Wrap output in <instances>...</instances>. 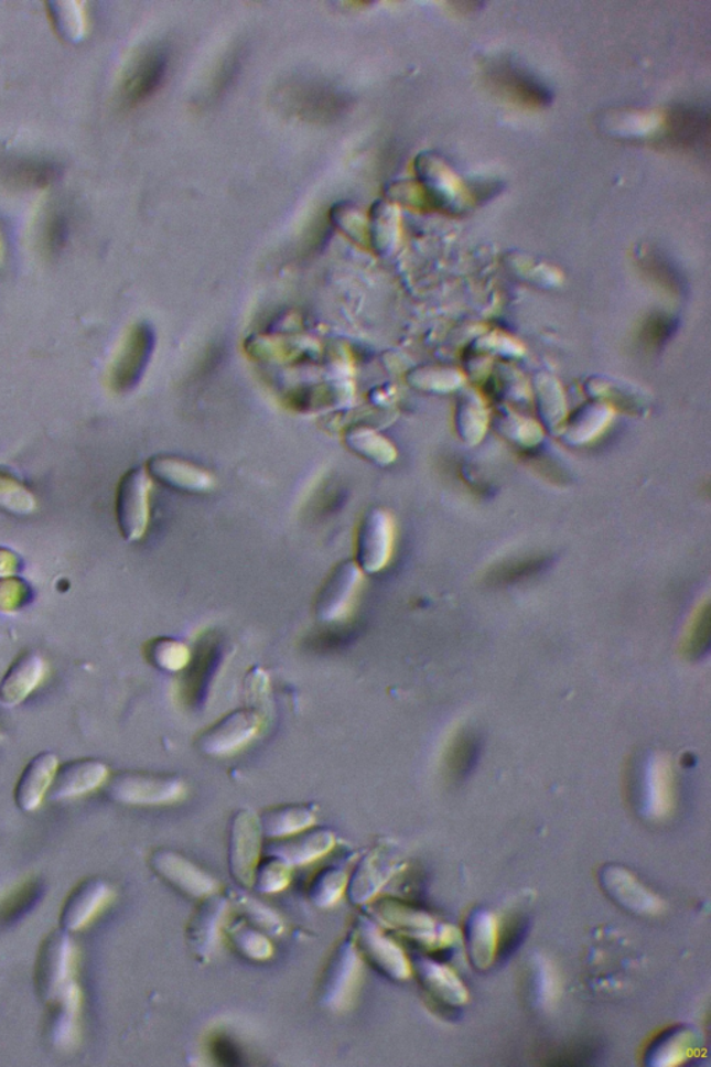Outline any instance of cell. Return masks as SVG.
<instances>
[{
    "label": "cell",
    "instance_id": "cell-31",
    "mask_svg": "<svg viewBox=\"0 0 711 1067\" xmlns=\"http://www.w3.org/2000/svg\"><path fill=\"white\" fill-rule=\"evenodd\" d=\"M269 858V861L260 862L255 872L252 885L261 894L280 893L291 882L292 867L280 861V859Z\"/></svg>",
    "mask_w": 711,
    "mask_h": 1067
},
{
    "label": "cell",
    "instance_id": "cell-35",
    "mask_svg": "<svg viewBox=\"0 0 711 1067\" xmlns=\"http://www.w3.org/2000/svg\"><path fill=\"white\" fill-rule=\"evenodd\" d=\"M709 642V611L700 612L694 622L691 633H689L688 648L691 653L702 654V649L708 647Z\"/></svg>",
    "mask_w": 711,
    "mask_h": 1067
},
{
    "label": "cell",
    "instance_id": "cell-21",
    "mask_svg": "<svg viewBox=\"0 0 711 1067\" xmlns=\"http://www.w3.org/2000/svg\"><path fill=\"white\" fill-rule=\"evenodd\" d=\"M374 915L383 925L394 928L406 936L414 937L417 940L429 937L432 928V920L422 912L399 903L395 899H383L374 905Z\"/></svg>",
    "mask_w": 711,
    "mask_h": 1067
},
{
    "label": "cell",
    "instance_id": "cell-12",
    "mask_svg": "<svg viewBox=\"0 0 711 1067\" xmlns=\"http://www.w3.org/2000/svg\"><path fill=\"white\" fill-rule=\"evenodd\" d=\"M111 896H114V890L104 879L84 880L68 895L63 906L61 916L63 930L67 933L83 930L106 908Z\"/></svg>",
    "mask_w": 711,
    "mask_h": 1067
},
{
    "label": "cell",
    "instance_id": "cell-27",
    "mask_svg": "<svg viewBox=\"0 0 711 1067\" xmlns=\"http://www.w3.org/2000/svg\"><path fill=\"white\" fill-rule=\"evenodd\" d=\"M147 656L154 667L170 673L185 669L191 661L190 648L173 638L153 639L147 645Z\"/></svg>",
    "mask_w": 711,
    "mask_h": 1067
},
{
    "label": "cell",
    "instance_id": "cell-30",
    "mask_svg": "<svg viewBox=\"0 0 711 1067\" xmlns=\"http://www.w3.org/2000/svg\"><path fill=\"white\" fill-rule=\"evenodd\" d=\"M164 61L160 55H151L139 63L130 78L127 79L126 95L130 103L146 98L163 76Z\"/></svg>",
    "mask_w": 711,
    "mask_h": 1067
},
{
    "label": "cell",
    "instance_id": "cell-13",
    "mask_svg": "<svg viewBox=\"0 0 711 1067\" xmlns=\"http://www.w3.org/2000/svg\"><path fill=\"white\" fill-rule=\"evenodd\" d=\"M336 839L327 829L304 830L266 847L267 856L280 859L290 867H301L317 861L334 850Z\"/></svg>",
    "mask_w": 711,
    "mask_h": 1067
},
{
    "label": "cell",
    "instance_id": "cell-2",
    "mask_svg": "<svg viewBox=\"0 0 711 1067\" xmlns=\"http://www.w3.org/2000/svg\"><path fill=\"white\" fill-rule=\"evenodd\" d=\"M109 798L136 807H163L183 800L186 786L174 776L151 775L142 772H120L106 787Z\"/></svg>",
    "mask_w": 711,
    "mask_h": 1067
},
{
    "label": "cell",
    "instance_id": "cell-37",
    "mask_svg": "<svg viewBox=\"0 0 711 1067\" xmlns=\"http://www.w3.org/2000/svg\"><path fill=\"white\" fill-rule=\"evenodd\" d=\"M213 1048H215L216 1059L222 1060L226 1065H238L240 1060L238 1058V1050L233 1047V1044L224 1039H216L213 1043Z\"/></svg>",
    "mask_w": 711,
    "mask_h": 1067
},
{
    "label": "cell",
    "instance_id": "cell-36",
    "mask_svg": "<svg viewBox=\"0 0 711 1067\" xmlns=\"http://www.w3.org/2000/svg\"><path fill=\"white\" fill-rule=\"evenodd\" d=\"M700 120L702 119H699L698 115L683 111L676 125V136H678V140L689 143L692 142L694 138H698V132L700 131Z\"/></svg>",
    "mask_w": 711,
    "mask_h": 1067
},
{
    "label": "cell",
    "instance_id": "cell-3",
    "mask_svg": "<svg viewBox=\"0 0 711 1067\" xmlns=\"http://www.w3.org/2000/svg\"><path fill=\"white\" fill-rule=\"evenodd\" d=\"M263 718L256 709H238L218 719L196 739L197 750L207 756L238 754L258 737Z\"/></svg>",
    "mask_w": 711,
    "mask_h": 1067
},
{
    "label": "cell",
    "instance_id": "cell-7",
    "mask_svg": "<svg viewBox=\"0 0 711 1067\" xmlns=\"http://www.w3.org/2000/svg\"><path fill=\"white\" fill-rule=\"evenodd\" d=\"M149 493L151 479L143 468L136 467L121 478L117 489L116 514L121 536L128 542L141 540L149 525Z\"/></svg>",
    "mask_w": 711,
    "mask_h": 1067
},
{
    "label": "cell",
    "instance_id": "cell-11",
    "mask_svg": "<svg viewBox=\"0 0 711 1067\" xmlns=\"http://www.w3.org/2000/svg\"><path fill=\"white\" fill-rule=\"evenodd\" d=\"M228 908L229 899L217 894L202 899L197 906L186 928V940L196 958L207 960L216 952Z\"/></svg>",
    "mask_w": 711,
    "mask_h": 1067
},
{
    "label": "cell",
    "instance_id": "cell-6",
    "mask_svg": "<svg viewBox=\"0 0 711 1067\" xmlns=\"http://www.w3.org/2000/svg\"><path fill=\"white\" fill-rule=\"evenodd\" d=\"M261 852L263 831L259 816L250 810H238L229 827L228 863L233 876L240 884L252 885Z\"/></svg>",
    "mask_w": 711,
    "mask_h": 1067
},
{
    "label": "cell",
    "instance_id": "cell-26",
    "mask_svg": "<svg viewBox=\"0 0 711 1067\" xmlns=\"http://www.w3.org/2000/svg\"><path fill=\"white\" fill-rule=\"evenodd\" d=\"M229 903H233L243 912L246 922L265 931L267 936H281L286 930L282 917L252 895L243 893V891H234Z\"/></svg>",
    "mask_w": 711,
    "mask_h": 1067
},
{
    "label": "cell",
    "instance_id": "cell-33",
    "mask_svg": "<svg viewBox=\"0 0 711 1067\" xmlns=\"http://www.w3.org/2000/svg\"><path fill=\"white\" fill-rule=\"evenodd\" d=\"M477 743L473 737L463 735L454 744L451 754V769L456 776H464L477 759Z\"/></svg>",
    "mask_w": 711,
    "mask_h": 1067
},
{
    "label": "cell",
    "instance_id": "cell-17",
    "mask_svg": "<svg viewBox=\"0 0 711 1067\" xmlns=\"http://www.w3.org/2000/svg\"><path fill=\"white\" fill-rule=\"evenodd\" d=\"M44 673L45 664L39 654L19 656L0 682V703L9 708L19 705L40 685Z\"/></svg>",
    "mask_w": 711,
    "mask_h": 1067
},
{
    "label": "cell",
    "instance_id": "cell-14",
    "mask_svg": "<svg viewBox=\"0 0 711 1067\" xmlns=\"http://www.w3.org/2000/svg\"><path fill=\"white\" fill-rule=\"evenodd\" d=\"M109 769L104 762L82 759L67 763L57 769L50 789L53 800L72 799L98 788L108 780Z\"/></svg>",
    "mask_w": 711,
    "mask_h": 1067
},
{
    "label": "cell",
    "instance_id": "cell-10",
    "mask_svg": "<svg viewBox=\"0 0 711 1067\" xmlns=\"http://www.w3.org/2000/svg\"><path fill=\"white\" fill-rule=\"evenodd\" d=\"M355 933V942L362 957L374 968L394 980L409 979L411 968L408 958L397 942L385 936L376 923L360 916L356 920Z\"/></svg>",
    "mask_w": 711,
    "mask_h": 1067
},
{
    "label": "cell",
    "instance_id": "cell-20",
    "mask_svg": "<svg viewBox=\"0 0 711 1067\" xmlns=\"http://www.w3.org/2000/svg\"><path fill=\"white\" fill-rule=\"evenodd\" d=\"M47 1005L51 1006L47 1037L56 1047L67 1048L77 1036L79 1007H82V992L78 985H73L66 994Z\"/></svg>",
    "mask_w": 711,
    "mask_h": 1067
},
{
    "label": "cell",
    "instance_id": "cell-16",
    "mask_svg": "<svg viewBox=\"0 0 711 1067\" xmlns=\"http://www.w3.org/2000/svg\"><path fill=\"white\" fill-rule=\"evenodd\" d=\"M148 466L154 478L181 493L203 494L215 488V478L211 474L181 459L157 456Z\"/></svg>",
    "mask_w": 711,
    "mask_h": 1067
},
{
    "label": "cell",
    "instance_id": "cell-28",
    "mask_svg": "<svg viewBox=\"0 0 711 1067\" xmlns=\"http://www.w3.org/2000/svg\"><path fill=\"white\" fill-rule=\"evenodd\" d=\"M42 891H44L42 883L31 880L4 898L3 903H0V927L14 925V922L29 914L39 903Z\"/></svg>",
    "mask_w": 711,
    "mask_h": 1067
},
{
    "label": "cell",
    "instance_id": "cell-25",
    "mask_svg": "<svg viewBox=\"0 0 711 1067\" xmlns=\"http://www.w3.org/2000/svg\"><path fill=\"white\" fill-rule=\"evenodd\" d=\"M227 931L233 946L245 958L263 962L274 955V948L267 934L246 920L233 922L227 926Z\"/></svg>",
    "mask_w": 711,
    "mask_h": 1067
},
{
    "label": "cell",
    "instance_id": "cell-23",
    "mask_svg": "<svg viewBox=\"0 0 711 1067\" xmlns=\"http://www.w3.org/2000/svg\"><path fill=\"white\" fill-rule=\"evenodd\" d=\"M417 973L421 983L424 984L425 989L431 992L435 998H440L441 1001L448 1002V1004H459L463 1002L466 998V992L462 984L459 983L456 976L449 972L448 969L443 968L435 960L417 959L416 960Z\"/></svg>",
    "mask_w": 711,
    "mask_h": 1067
},
{
    "label": "cell",
    "instance_id": "cell-9",
    "mask_svg": "<svg viewBox=\"0 0 711 1067\" xmlns=\"http://www.w3.org/2000/svg\"><path fill=\"white\" fill-rule=\"evenodd\" d=\"M149 863L159 877L190 898L202 901L217 894V880L179 852L154 851Z\"/></svg>",
    "mask_w": 711,
    "mask_h": 1067
},
{
    "label": "cell",
    "instance_id": "cell-18",
    "mask_svg": "<svg viewBox=\"0 0 711 1067\" xmlns=\"http://www.w3.org/2000/svg\"><path fill=\"white\" fill-rule=\"evenodd\" d=\"M392 869L394 864L389 862L388 852L383 848H376L368 853L347 882L346 891L352 903L356 905L371 903L374 896L392 874Z\"/></svg>",
    "mask_w": 711,
    "mask_h": 1067
},
{
    "label": "cell",
    "instance_id": "cell-15",
    "mask_svg": "<svg viewBox=\"0 0 711 1067\" xmlns=\"http://www.w3.org/2000/svg\"><path fill=\"white\" fill-rule=\"evenodd\" d=\"M57 766V756L53 752H42L25 766L14 791L15 804L21 810L32 812L40 807L55 780Z\"/></svg>",
    "mask_w": 711,
    "mask_h": 1067
},
{
    "label": "cell",
    "instance_id": "cell-5",
    "mask_svg": "<svg viewBox=\"0 0 711 1067\" xmlns=\"http://www.w3.org/2000/svg\"><path fill=\"white\" fill-rule=\"evenodd\" d=\"M362 978V955L355 940L340 944L325 969L320 1002L331 1011L349 1006Z\"/></svg>",
    "mask_w": 711,
    "mask_h": 1067
},
{
    "label": "cell",
    "instance_id": "cell-1",
    "mask_svg": "<svg viewBox=\"0 0 711 1067\" xmlns=\"http://www.w3.org/2000/svg\"><path fill=\"white\" fill-rule=\"evenodd\" d=\"M69 933L55 930L42 942L39 959L35 963V989L46 1004L58 1000L76 985L73 980L74 964H76V947Z\"/></svg>",
    "mask_w": 711,
    "mask_h": 1067
},
{
    "label": "cell",
    "instance_id": "cell-29",
    "mask_svg": "<svg viewBox=\"0 0 711 1067\" xmlns=\"http://www.w3.org/2000/svg\"><path fill=\"white\" fill-rule=\"evenodd\" d=\"M346 873L338 867L325 869L315 876L310 885L309 898L319 908H331L341 899L347 888Z\"/></svg>",
    "mask_w": 711,
    "mask_h": 1067
},
{
    "label": "cell",
    "instance_id": "cell-24",
    "mask_svg": "<svg viewBox=\"0 0 711 1067\" xmlns=\"http://www.w3.org/2000/svg\"><path fill=\"white\" fill-rule=\"evenodd\" d=\"M470 955L477 968H486L496 948V927L486 912H475L467 922Z\"/></svg>",
    "mask_w": 711,
    "mask_h": 1067
},
{
    "label": "cell",
    "instance_id": "cell-19",
    "mask_svg": "<svg viewBox=\"0 0 711 1067\" xmlns=\"http://www.w3.org/2000/svg\"><path fill=\"white\" fill-rule=\"evenodd\" d=\"M312 805H282L265 810L259 816L261 831L269 839L281 840L309 830L315 823Z\"/></svg>",
    "mask_w": 711,
    "mask_h": 1067
},
{
    "label": "cell",
    "instance_id": "cell-22",
    "mask_svg": "<svg viewBox=\"0 0 711 1067\" xmlns=\"http://www.w3.org/2000/svg\"><path fill=\"white\" fill-rule=\"evenodd\" d=\"M603 884L616 903L636 914L657 910V901L633 876L617 869H608L603 874Z\"/></svg>",
    "mask_w": 711,
    "mask_h": 1067
},
{
    "label": "cell",
    "instance_id": "cell-4",
    "mask_svg": "<svg viewBox=\"0 0 711 1067\" xmlns=\"http://www.w3.org/2000/svg\"><path fill=\"white\" fill-rule=\"evenodd\" d=\"M363 583V572L355 560L335 565L315 597V617L325 624L344 622L349 617Z\"/></svg>",
    "mask_w": 711,
    "mask_h": 1067
},
{
    "label": "cell",
    "instance_id": "cell-8",
    "mask_svg": "<svg viewBox=\"0 0 711 1067\" xmlns=\"http://www.w3.org/2000/svg\"><path fill=\"white\" fill-rule=\"evenodd\" d=\"M394 521L387 511L370 509L363 516L356 534V560L362 572L374 574L387 568L392 558Z\"/></svg>",
    "mask_w": 711,
    "mask_h": 1067
},
{
    "label": "cell",
    "instance_id": "cell-34",
    "mask_svg": "<svg viewBox=\"0 0 711 1067\" xmlns=\"http://www.w3.org/2000/svg\"><path fill=\"white\" fill-rule=\"evenodd\" d=\"M526 920L518 917V919H513L509 925L504 928L499 937V958H507L509 955L516 951L520 947L524 934H526Z\"/></svg>",
    "mask_w": 711,
    "mask_h": 1067
},
{
    "label": "cell",
    "instance_id": "cell-32",
    "mask_svg": "<svg viewBox=\"0 0 711 1067\" xmlns=\"http://www.w3.org/2000/svg\"><path fill=\"white\" fill-rule=\"evenodd\" d=\"M346 442L353 452L371 462L385 463L390 456V448L387 442L370 430H352L346 435Z\"/></svg>",
    "mask_w": 711,
    "mask_h": 1067
}]
</instances>
